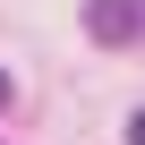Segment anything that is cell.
Here are the masks:
<instances>
[{
  "label": "cell",
  "mask_w": 145,
  "mask_h": 145,
  "mask_svg": "<svg viewBox=\"0 0 145 145\" xmlns=\"http://www.w3.org/2000/svg\"><path fill=\"white\" fill-rule=\"evenodd\" d=\"M86 26H94L103 43H128V34L145 26V0H86Z\"/></svg>",
  "instance_id": "1"
},
{
  "label": "cell",
  "mask_w": 145,
  "mask_h": 145,
  "mask_svg": "<svg viewBox=\"0 0 145 145\" xmlns=\"http://www.w3.org/2000/svg\"><path fill=\"white\" fill-rule=\"evenodd\" d=\"M128 145H145V111H137V120H128Z\"/></svg>",
  "instance_id": "2"
},
{
  "label": "cell",
  "mask_w": 145,
  "mask_h": 145,
  "mask_svg": "<svg viewBox=\"0 0 145 145\" xmlns=\"http://www.w3.org/2000/svg\"><path fill=\"white\" fill-rule=\"evenodd\" d=\"M0 111H9V77H0Z\"/></svg>",
  "instance_id": "3"
}]
</instances>
